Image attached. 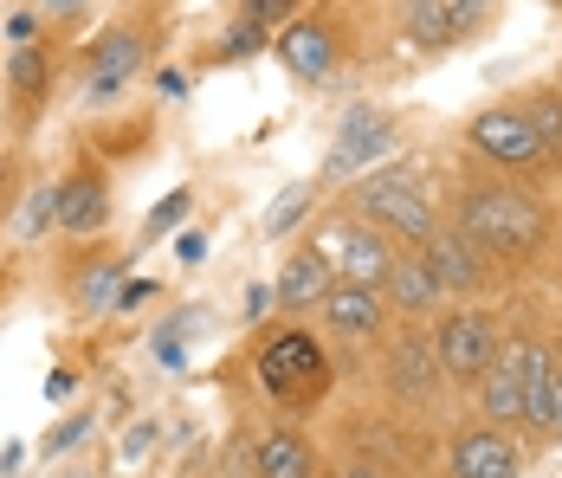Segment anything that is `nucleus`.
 Wrapping results in <instances>:
<instances>
[{"mask_svg":"<svg viewBox=\"0 0 562 478\" xmlns=\"http://www.w3.org/2000/svg\"><path fill=\"white\" fill-rule=\"evenodd\" d=\"M46 91H53V53L46 46H13L7 53V98L20 110H33V104H46Z\"/></svg>","mask_w":562,"mask_h":478,"instance_id":"nucleus-21","label":"nucleus"},{"mask_svg":"<svg viewBox=\"0 0 562 478\" xmlns=\"http://www.w3.org/2000/svg\"><path fill=\"white\" fill-rule=\"evenodd\" d=\"M252 473L259 478H311L317 473V446L297 426H266L252 446Z\"/></svg>","mask_w":562,"mask_h":478,"instance_id":"nucleus-19","label":"nucleus"},{"mask_svg":"<svg viewBox=\"0 0 562 478\" xmlns=\"http://www.w3.org/2000/svg\"><path fill=\"white\" fill-rule=\"evenodd\" d=\"M524 110H530V123H537V136H543L550 162H562V91H530Z\"/></svg>","mask_w":562,"mask_h":478,"instance_id":"nucleus-22","label":"nucleus"},{"mask_svg":"<svg viewBox=\"0 0 562 478\" xmlns=\"http://www.w3.org/2000/svg\"><path fill=\"white\" fill-rule=\"evenodd\" d=\"M149 298H156V285H143V278H136V285H123V291H116V304H111V311H143Z\"/></svg>","mask_w":562,"mask_h":478,"instance_id":"nucleus-29","label":"nucleus"},{"mask_svg":"<svg viewBox=\"0 0 562 478\" xmlns=\"http://www.w3.org/2000/svg\"><path fill=\"white\" fill-rule=\"evenodd\" d=\"M143 65H149V26L143 20H111L98 33V46L85 53V104H111Z\"/></svg>","mask_w":562,"mask_h":478,"instance_id":"nucleus-6","label":"nucleus"},{"mask_svg":"<svg viewBox=\"0 0 562 478\" xmlns=\"http://www.w3.org/2000/svg\"><path fill=\"white\" fill-rule=\"evenodd\" d=\"M382 298H389L394 318H427V311H440V304H447V291H440L434 266L420 259V246H401V253H394L389 278H382Z\"/></svg>","mask_w":562,"mask_h":478,"instance_id":"nucleus-15","label":"nucleus"},{"mask_svg":"<svg viewBox=\"0 0 562 478\" xmlns=\"http://www.w3.org/2000/svg\"><path fill=\"white\" fill-rule=\"evenodd\" d=\"M311 478H324V473H311Z\"/></svg>","mask_w":562,"mask_h":478,"instance_id":"nucleus-37","label":"nucleus"},{"mask_svg":"<svg viewBox=\"0 0 562 478\" xmlns=\"http://www.w3.org/2000/svg\"><path fill=\"white\" fill-rule=\"evenodd\" d=\"M434 478H452V473H434Z\"/></svg>","mask_w":562,"mask_h":478,"instance_id":"nucleus-36","label":"nucleus"},{"mask_svg":"<svg viewBox=\"0 0 562 478\" xmlns=\"http://www.w3.org/2000/svg\"><path fill=\"white\" fill-rule=\"evenodd\" d=\"M557 7H562V0H557Z\"/></svg>","mask_w":562,"mask_h":478,"instance_id":"nucleus-38","label":"nucleus"},{"mask_svg":"<svg viewBox=\"0 0 562 478\" xmlns=\"http://www.w3.org/2000/svg\"><path fill=\"white\" fill-rule=\"evenodd\" d=\"M266 40H272L266 26H252V20H233V26L221 33V46H214V53H221L226 65H233V58H252V53H266Z\"/></svg>","mask_w":562,"mask_h":478,"instance_id":"nucleus-23","label":"nucleus"},{"mask_svg":"<svg viewBox=\"0 0 562 478\" xmlns=\"http://www.w3.org/2000/svg\"><path fill=\"white\" fill-rule=\"evenodd\" d=\"M175 253H181V266H201V259H207V233H181Z\"/></svg>","mask_w":562,"mask_h":478,"instance_id":"nucleus-30","label":"nucleus"},{"mask_svg":"<svg viewBox=\"0 0 562 478\" xmlns=\"http://www.w3.org/2000/svg\"><path fill=\"white\" fill-rule=\"evenodd\" d=\"M259 381L279 408H317L324 388H330V356L311 330H279L259 349Z\"/></svg>","mask_w":562,"mask_h":478,"instance_id":"nucleus-4","label":"nucleus"},{"mask_svg":"<svg viewBox=\"0 0 562 478\" xmlns=\"http://www.w3.org/2000/svg\"><path fill=\"white\" fill-rule=\"evenodd\" d=\"M330 478H389V473H382L375 459H342V466H337Z\"/></svg>","mask_w":562,"mask_h":478,"instance_id":"nucleus-32","label":"nucleus"},{"mask_svg":"<svg viewBox=\"0 0 562 478\" xmlns=\"http://www.w3.org/2000/svg\"><path fill=\"white\" fill-rule=\"evenodd\" d=\"M447 473L452 478H524V453H517L510 426L472 421L447 440Z\"/></svg>","mask_w":562,"mask_h":478,"instance_id":"nucleus-10","label":"nucleus"},{"mask_svg":"<svg viewBox=\"0 0 562 478\" xmlns=\"http://www.w3.org/2000/svg\"><path fill=\"white\" fill-rule=\"evenodd\" d=\"M401 26H407V40L420 53H447L459 40V26H465V7H452V0H401Z\"/></svg>","mask_w":562,"mask_h":478,"instance_id":"nucleus-20","label":"nucleus"},{"mask_svg":"<svg viewBox=\"0 0 562 478\" xmlns=\"http://www.w3.org/2000/svg\"><path fill=\"white\" fill-rule=\"evenodd\" d=\"M517 363H524V433L530 440H557V349L537 336H517Z\"/></svg>","mask_w":562,"mask_h":478,"instance_id":"nucleus-14","label":"nucleus"},{"mask_svg":"<svg viewBox=\"0 0 562 478\" xmlns=\"http://www.w3.org/2000/svg\"><path fill=\"white\" fill-rule=\"evenodd\" d=\"M188 208H194V194H188V188H175L169 201H162V208L143 220V240H162L169 226H181V220H188Z\"/></svg>","mask_w":562,"mask_h":478,"instance_id":"nucleus-26","label":"nucleus"},{"mask_svg":"<svg viewBox=\"0 0 562 478\" xmlns=\"http://www.w3.org/2000/svg\"><path fill=\"white\" fill-rule=\"evenodd\" d=\"M330 285H337V259H330V246H297V253L284 259L272 298H279V311H317V304L330 298Z\"/></svg>","mask_w":562,"mask_h":478,"instance_id":"nucleus-16","label":"nucleus"},{"mask_svg":"<svg viewBox=\"0 0 562 478\" xmlns=\"http://www.w3.org/2000/svg\"><path fill=\"white\" fill-rule=\"evenodd\" d=\"M382 381H389L394 401H407V408H420V401H434L440 394V356H434V330H414V318H407V330L389 343V356H382Z\"/></svg>","mask_w":562,"mask_h":478,"instance_id":"nucleus-9","label":"nucleus"},{"mask_svg":"<svg viewBox=\"0 0 562 478\" xmlns=\"http://www.w3.org/2000/svg\"><path fill=\"white\" fill-rule=\"evenodd\" d=\"M7 188H13V168H7V156H0V194H7Z\"/></svg>","mask_w":562,"mask_h":478,"instance_id":"nucleus-34","label":"nucleus"},{"mask_svg":"<svg viewBox=\"0 0 562 478\" xmlns=\"http://www.w3.org/2000/svg\"><path fill=\"white\" fill-rule=\"evenodd\" d=\"M394 149H401V130H394L389 110L356 104L349 116H342L337 143H330V156H324V175H330V181H349L356 168H375V162L394 156Z\"/></svg>","mask_w":562,"mask_h":478,"instance_id":"nucleus-7","label":"nucleus"},{"mask_svg":"<svg viewBox=\"0 0 562 478\" xmlns=\"http://www.w3.org/2000/svg\"><path fill=\"white\" fill-rule=\"evenodd\" d=\"M472 394H479V414L492 426H510V433L524 426V363H517V343L492 356V369L472 381Z\"/></svg>","mask_w":562,"mask_h":478,"instance_id":"nucleus-18","label":"nucleus"},{"mask_svg":"<svg viewBox=\"0 0 562 478\" xmlns=\"http://www.w3.org/2000/svg\"><path fill=\"white\" fill-rule=\"evenodd\" d=\"M465 143H472V156L485 162L492 175H510V181H524V175H537L550 162V149H543V136H537V123H530L524 104H485L465 123Z\"/></svg>","mask_w":562,"mask_h":478,"instance_id":"nucleus-3","label":"nucleus"},{"mask_svg":"<svg viewBox=\"0 0 562 478\" xmlns=\"http://www.w3.org/2000/svg\"><path fill=\"white\" fill-rule=\"evenodd\" d=\"M349 213H362V220H375L389 240L401 246H427L434 240V226H440V208L427 201V188H420V175H414V162H382V168H369L362 181H349Z\"/></svg>","mask_w":562,"mask_h":478,"instance_id":"nucleus-2","label":"nucleus"},{"mask_svg":"<svg viewBox=\"0 0 562 478\" xmlns=\"http://www.w3.org/2000/svg\"><path fill=\"white\" fill-rule=\"evenodd\" d=\"M116 278H123V259H111V266L104 271H91V278H85V291H78V298H85V311H111L116 298Z\"/></svg>","mask_w":562,"mask_h":478,"instance_id":"nucleus-27","label":"nucleus"},{"mask_svg":"<svg viewBox=\"0 0 562 478\" xmlns=\"http://www.w3.org/2000/svg\"><path fill=\"white\" fill-rule=\"evenodd\" d=\"M420 259L434 266V278H440V291H447V298H479V291L492 285V266H498V259H492L472 233H459L452 220L434 226V240L420 246Z\"/></svg>","mask_w":562,"mask_h":478,"instance_id":"nucleus-8","label":"nucleus"},{"mask_svg":"<svg viewBox=\"0 0 562 478\" xmlns=\"http://www.w3.org/2000/svg\"><path fill=\"white\" fill-rule=\"evenodd\" d=\"M498 349H505L498 323H492V311H479L472 298H459V311L434 318V356H440V375H447L452 388H472L479 375L492 369Z\"/></svg>","mask_w":562,"mask_h":478,"instance_id":"nucleus-5","label":"nucleus"},{"mask_svg":"<svg viewBox=\"0 0 562 478\" xmlns=\"http://www.w3.org/2000/svg\"><path fill=\"white\" fill-rule=\"evenodd\" d=\"M317 311H324V330L342 336V343H375L394 318L389 298H382V285H356V278H337Z\"/></svg>","mask_w":562,"mask_h":478,"instance_id":"nucleus-13","label":"nucleus"},{"mask_svg":"<svg viewBox=\"0 0 562 478\" xmlns=\"http://www.w3.org/2000/svg\"><path fill=\"white\" fill-rule=\"evenodd\" d=\"M557 421H562V356H557Z\"/></svg>","mask_w":562,"mask_h":478,"instance_id":"nucleus-35","label":"nucleus"},{"mask_svg":"<svg viewBox=\"0 0 562 478\" xmlns=\"http://www.w3.org/2000/svg\"><path fill=\"white\" fill-rule=\"evenodd\" d=\"M304 213H311V188H284L279 201H272V213H266V233H291Z\"/></svg>","mask_w":562,"mask_h":478,"instance_id":"nucleus-25","label":"nucleus"},{"mask_svg":"<svg viewBox=\"0 0 562 478\" xmlns=\"http://www.w3.org/2000/svg\"><path fill=\"white\" fill-rule=\"evenodd\" d=\"M239 20H252V26H266V33H279L297 20V0H239Z\"/></svg>","mask_w":562,"mask_h":478,"instance_id":"nucleus-24","label":"nucleus"},{"mask_svg":"<svg viewBox=\"0 0 562 478\" xmlns=\"http://www.w3.org/2000/svg\"><path fill=\"white\" fill-rule=\"evenodd\" d=\"M85 426H91V414H71V421L46 440V459H53V453H65V446H78V440H85Z\"/></svg>","mask_w":562,"mask_h":478,"instance_id":"nucleus-28","label":"nucleus"},{"mask_svg":"<svg viewBox=\"0 0 562 478\" xmlns=\"http://www.w3.org/2000/svg\"><path fill=\"white\" fill-rule=\"evenodd\" d=\"M401 253V240H389L375 220L362 213H342L337 233H330V259H337V278H356V285H382Z\"/></svg>","mask_w":562,"mask_h":478,"instance_id":"nucleus-12","label":"nucleus"},{"mask_svg":"<svg viewBox=\"0 0 562 478\" xmlns=\"http://www.w3.org/2000/svg\"><path fill=\"white\" fill-rule=\"evenodd\" d=\"M452 226L472 233L498 266H524V259H537L550 246V208L524 181H510V175H472V181H459Z\"/></svg>","mask_w":562,"mask_h":478,"instance_id":"nucleus-1","label":"nucleus"},{"mask_svg":"<svg viewBox=\"0 0 562 478\" xmlns=\"http://www.w3.org/2000/svg\"><path fill=\"white\" fill-rule=\"evenodd\" d=\"M266 298H272V291H266V285H252V291H246V318H266Z\"/></svg>","mask_w":562,"mask_h":478,"instance_id":"nucleus-33","label":"nucleus"},{"mask_svg":"<svg viewBox=\"0 0 562 478\" xmlns=\"http://www.w3.org/2000/svg\"><path fill=\"white\" fill-rule=\"evenodd\" d=\"M26 7H33V13H58V20H78L91 0H26Z\"/></svg>","mask_w":562,"mask_h":478,"instance_id":"nucleus-31","label":"nucleus"},{"mask_svg":"<svg viewBox=\"0 0 562 478\" xmlns=\"http://www.w3.org/2000/svg\"><path fill=\"white\" fill-rule=\"evenodd\" d=\"M111 220V181L91 168V162H78L65 181H58V233H98Z\"/></svg>","mask_w":562,"mask_h":478,"instance_id":"nucleus-17","label":"nucleus"},{"mask_svg":"<svg viewBox=\"0 0 562 478\" xmlns=\"http://www.w3.org/2000/svg\"><path fill=\"white\" fill-rule=\"evenodd\" d=\"M279 58L291 78H304V85H324L330 71L342 65V33L330 13H297L291 26H279Z\"/></svg>","mask_w":562,"mask_h":478,"instance_id":"nucleus-11","label":"nucleus"}]
</instances>
